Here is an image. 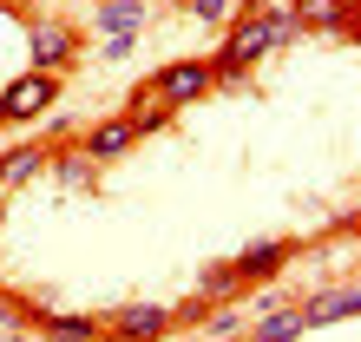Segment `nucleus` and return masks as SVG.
I'll use <instances>...</instances> for the list:
<instances>
[{
    "label": "nucleus",
    "instance_id": "obj_10",
    "mask_svg": "<svg viewBox=\"0 0 361 342\" xmlns=\"http://www.w3.org/2000/svg\"><path fill=\"white\" fill-rule=\"evenodd\" d=\"M309 323H302V309H283V316H269V323L250 336V342H289V336H302Z\"/></svg>",
    "mask_w": 361,
    "mask_h": 342
},
{
    "label": "nucleus",
    "instance_id": "obj_9",
    "mask_svg": "<svg viewBox=\"0 0 361 342\" xmlns=\"http://www.w3.org/2000/svg\"><path fill=\"white\" fill-rule=\"evenodd\" d=\"M59 342H92V336H105V323H92V316H53L47 323Z\"/></svg>",
    "mask_w": 361,
    "mask_h": 342
},
{
    "label": "nucleus",
    "instance_id": "obj_8",
    "mask_svg": "<svg viewBox=\"0 0 361 342\" xmlns=\"http://www.w3.org/2000/svg\"><path fill=\"white\" fill-rule=\"evenodd\" d=\"M348 309H361V290H329V296H315L302 309V323H335V316H348Z\"/></svg>",
    "mask_w": 361,
    "mask_h": 342
},
{
    "label": "nucleus",
    "instance_id": "obj_2",
    "mask_svg": "<svg viewBox=\"0 0 361 342\" xmlns=\"http://www.w3.org/2000/svg\"><path fill=\"white\" fill-rule=\"evenodd\" d=\"M289 33H302V20H295V7H269V13H257V20H243L237 33H230V47H224V79H237L250 59H263L269 47H283Z\"/></svg>",
    "mask_w": 361,
    "mask_h": 342
},
{
    "label": "nucleus",
    "instance_id": "obj_7",
    "mask_svg": "<svg viewBox=\"0 0 361 342\" xmlns=\"http://www.w3.org/2000/svg\"><path fill=\"white\" fill-rule=\"evenodd\" d=\"M138 20H145V0H105V7H99V27L112 40H132Z\"/></svg>",
    "mask_w": 361,
    "mask_h": 342
},
{
    "label": "nucleus",
    "instance_id": "obj_13",
    "mask_svg": "<svg viewBox=\"0 0 361 342\" xmlns=\"http://www.w3.org/2000/svg\"><path fill=\"white\" fill-rule=\"evenodd\" d=\"M190 13H197V20H224L230 0H190Z\"/></svg>",
    "mask_w": 361,
    "mask_h": 342
},
{
    "label": "nucleus",
    "instance_id": "obj_5",
    "mask_svg": "<svg viewBox=\"0 0 361 342\" xmlns=\"http://www.w3.org/2000/svg\"><path fill=\"white\" fill-rule=\"evenodd\" d=\"M33 53H39V66H66V59L79 53V33L47 20V27H33Z\"/></svg>",
    "mask_w": 361,
    "mask_h": 342
},
{
    "label": "nucleus",
    "instance_id": "obj_1",
    "mask_svg": "<svg viewBox=\"0 0 361 342\" xmlns=\"http://www.w3.org/2000/svg\"><path fill=\"white\" fill-rule=\"evenodd\" d=\"M217 86V66L210 59H178V66H164L152 86H138L132 93V125L138 132H152V125L164 119V105H184V99H197Z\"/></svg>",
    "mask_w": 361,
    "mask_h": 342
},
{
    "label": "nucleus",
    "instance_id": "obj_3",
    "mask_svg": "<svg viewBox=\"0 0 361 342\" xmlns=\"http://www.w3.org/2000/svg\"><path fill=\"white\" fill-rule=\"evenodd\" d=\"M53 93H59V79L39 66V73H27V79H13L7 93H0V119H39L53 105Z\"/></svg>",
    "mask_w": 361,
    "mask_h": 342
},
{
    "label": "nucleus",
    "instance_id": "obj_11",
    "mask_svg": "<svg viewBox=\"0 0 361 342\" xmlns=\"http://www.w3.org/2000/svg\"><path fill=\"white\" fill-rule=\"evenodd\" d=\"M302 7V20H315V27H348V0H295Z\"/></svg>",
    "mask_w": 361,
    "mask_h": 342
},
{
    "label": "nucleus",
    "instance_id": "obj_6",
    "mask_svg": "<svg viewBox=\"0 0 361 342\" xmlns=\"http://www.w3.org/2000/svg\"><path fill=\"white\" fill-rule=\"evenodd\" d=\"M132 138H138V125L132 119H112V125H92V132H86V152L92 158H118Z\"/></svg>",
    "mask_w": 361,
    "mask_h": 342
},
{
    "label": "nucleus",
    "instance_id": "obj_4",
    "mask_svg": "<svg viewBox=\"0 0 361 342\" xmlns=\"http://www.w3.org/2000/svg\"><path fill=\"white\" fill-rule=\"evenodd\" d=\"M171 323H178V316L164 309V303H132V309H118V336H125V342H158Z\"/></svg>",
    "mask_w": 361,
    "mask_h": 342
},
{
    "label": "nucleus",
    "instance_id": "obj_14",
    "mask_svg": "<svg viewBox=\"0 0 361 342\" xmlns=\"http://www.w3.org/2000/svg\"><path fill=\"white\" fill-rule=\"evenodd\" d=\"M92 342H99V336H92Z\"/></svg>",
    "mask_w": 361,
    "mask_h": 342
},
{
    "label": "nucleus",
    "instance_id": "obj_12",
    "mask_svg": "<svg viewBox=\"0 0 361 342\" xmlns=\"http://www.w3.org/2000/svg\"><path fill=\"white\" fill-rule=\"evenodd\" d=\"M33 171H39V152H7L0 158V184H27Z\"/></svg>",
    "mask_w": 361,
    "mask_h": 342
}]
</instances>
